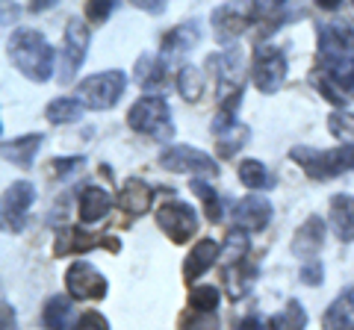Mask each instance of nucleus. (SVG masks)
Instances as JSON below:
<instances>
[{"instance_id": "f257e3e1", "label": "nucleus", "mask_w": 354, "mask_h": 330, "mask_svg": "<svg viewBox=\"0 0 354 330\" xmlns=\"http://www.w3.org/2000/svg\"><path fill=\"white\" fill-rule=\"evenodd\" d=\"M9 59L15 62V68L27 77L32 83H48L53 77V53L50 41L41 36L39 30H30V27H21L12 32L9 39Z\"/></svg>"}, {"instance_id": "f03ea898", "label": "nucleus", "mask_w": 354, "mask_h": 330, "mask_svg": "<svg viewBox=\"0 0 354 330\" xmlns=\"http://www.w3.org/2000/svg\"><path fill=\"white\" fill-rule=\"evenodd\" d=\"M290 159L301 165L307 177L330 180V177H339V174L354 168V145H339V148H330V151H316V148H307V145H295L290 151Z\"/></svg>"}, {"instance_id": "7ed1b4c3", "label": "nucleus", "mask_w": 354, "mask_h": 330, "mask_svg": "<svg viewBox=\"0 0 354 330\" xmlns=\"http://www.w3.org/2000/svg\"><path fill=\"white\" fill-rule=\"evenodd\" d=\"M127 124L142 136L151 139H171L174 136V124H171V109L169 101L160 95H145L130 106L127 113Z\"/></svg>"}, {"instance_id": "20e7f679", "label": "nucleus", "mask_w": 354, "mask_h": 330, "mask_svg": "<svg viewBox=\"0 0 354 330\" xmlns=\"http://www.w3.org/2000/svg\"><path fill=\"white\" fill-rule=\"evenodd\" d=\"M127 89V74L124 71H101V74H92L86 77V80L77 86V101H80L86 109H95V113H101V109H113L118 104V97L124 95Z\"/></svg>"}, {"instance_id": "39448f33", "label": "nucleus", "mask_w": 354, "mask_h": 330, "mask_svg": "<svg viewBox=\"0 0 354 330\" xmlns=\"http://www.w3.org/2000/svg\"><path fill=\"white\" fill-rule=\"evenodd\" d=\"M286 80V53L274 45H263L254 53L251 62V83L257 86V92L274 95Z\"/></svg>"}, {"instance_id": "423d86ee", "label": "nucleus", "mask_w": 354, "mask_h": 330, "mask_svg": "<svg viewBox=\"0 0 354 330\" xmlns=\"http://www.w3.org/2000/svg\"><path fill=\"white\" fill-rule=\"evenodd\" d=\"M88 27L83 18H71L68 27H65V41L59 50V83H71L74 74L83 68L86 62V50H88Z\"/></svg>"}, {"instance_id": "0eeeda50", "label": "nucleus", "mask_w": 354, "mask_h": 330, "mask_svg": "<svg viewBox=\"0 0 354 330\" xmlns=\"http://www.w3.org/2000/svg\"><path fill=\"white\" fill-rule=\"evenodd\" d=\"M160 168L174 174H201V177H216L218 165L209 153L198 151L192 145H171L160 153Z\"/></svg>"}, {"instance_id": "6e6552de", "label": "nucleus", "mask_w": 354, "mask_h": 330, "mask_svg": "<svg viewBox=\"0 0 354 330\" xmlns=\"http://www.w3.org/2000/svg\"><path fill=\"white\" fill-rule=\"evenodd\" d=\"M153 215H157L160 230L171 242H177V245L195 239V233H198V213L186 201H165Z\"/></svg>"}, {"instance_id": "1a4fd4ad", "label": "nucleus", "mask_w": 354, "mask_h": 330, "mask_svg": "<svg viewBox=\"0 0 354 330\" xmlns=\"http://www.w3.org/2000/svg\"><path fill=\"white\" fill-rule=\"evenodd\" d=\"M65 286H68V295L74 301H101L106 298L109 283L101 271H97L92 262H71L68 271H65Z\"/></svg>"}, {"instance_id": "9d476101", "label": "nucleus", "mask_w": 354, "mask_h": 330, "mask_svg": "<svg viewBox=\"0 0 354 330\" xmlns=\"http://www.w3.org/2000/svg\"><path fill=\"white\" fill-rule=\"evenodd\" d=\"M209 68H218V97L221 104L239 101V89H242V71H245V59H242L239 48H230L218 57H209Z\"/></svg>"}, {"instance_id": "9b49d317", "label": "nucleus", "mask_w": 354, "mask_h": 330, "mask_svg": "<svg viewBox=\"0 0 354 330\" xmlns=\"http://www.w3.org/2000/svg\"><path fill=\"white\" fill-rule=\"evenodd\" d=\"M319 59H342V57H354V27L348 21H325L319 24Z\"/></svg>"}, {"instance_id": "f8f14e48", "label": "nucleus", "mask_w": 354, "mask_h": 330, "mask_svg": "<svg viewBox=\"0 0 354 330\" xmlns=\"http://www.w3.org/2000/svg\"><path fill=\"white\" fill-rule=\"evenodd\" d=\"M36 201V186L27 180H15L3 195V224L12 233H21L27 224V213Z\"/></svg>"}, {"instance_id": "ddd939ff", "label": "nucleus", "mask_w": 354, "mask_h": 330, "mask_svg": "<svg viewBox=\"0 0 354 330\" xmlns=\"http://www.w3.org/2000/svg\"><path fill=\"white\" fill-rule=\"evenodd\" d=\"M234 224L245 233H257V230H266L272 222V201L263 195H245L242 201H236L234 206Z\"/></svg>"}, {"instance_id": "4468645a", "label": "nucleus", "mask_w": 354, "mask_h": 330, "mask_svg": "<svg viewBox=\"0 0 354 330\" xmlns=\"http://www.w3.org/2000/svg\"><path fill=\"white\" fill-rule=\"evenodd\" d=\"M251 24V6L242 9V6H218L213 9V32L221 45H230L236 41L245 27Z\"/></svg>"}, {"instance_id": "2eb2a0df", "label": "nucleus", "mask_w": 354, "mask_h": 330, "mask_svg": "<svg viewBox=\"0 0 354 330\" xmlns=\"http://www.w3.org/2000/svg\"><path fill=\"white\" fill-rule=\"evenodd\" d=\"M325 245V222L319 215H310L307 222L295 230L292 236V254L295 257H304V260H313L319 251Z\"/></svg>"}, {"instance_id": "dca6fc26", "label": "nucleus", "mask_w": 354, "mask_h": 330, "mask_svg": "<svg viewBox=\"0 0 354 330\" xmlns=\"http://www.w3.org/2000/svg\"><path fill=\"white\" fill-rule=\"evenodd\" d=\"M218 254H221V245L216 239H201L198 245L189 251V257L183 260V278L186 283H195L201 274H207L213 269V262H218Z\"/></svg>"}, {"instance_id": "f3484780", "label": "nucleus", "mask_w": 354, "mask_h": 330, "mask_svg": "<svg viewBox=\"0 0 354 330\" xmlns=\"http://www.w3.org/2000/svg\"><path fill=\"white\" fill-rule=\"evenodd\" d=\"M328 222H330V230H334V236L342 242V245H351L354 242V197L351 195L330 197Z\"/></svg>"}, {"instance_id": "a211bd4d", "label": "nucleus", "mask_w": 354, "mask_h": 330, "mask_svg": "<svg viewBox=\"0 0 354 330\" xmlns=\"http://www.w3.org/2000/svg\"><path fill=\"white\" fill-rule=\"evenodd\" d=\"M153 204V189L139 180V177H130L124 186H121V195H118V206L124 210L127 215H145Z\"/></svg>"}, {"instance_id": "6ab92c4d", "label": "nucleus", "mask_w": 354, "mask_h": 330, "mask_svg": "<svg viewBox=\"0 0 354 330\" xmlns=\"http://www.w3.org/2000/svg\"><path fill=\"white\" fill-rule=\"evenodd\" d=\"M113 210V197L101 186H86L80 192V222L83 224H97L106 213Z\"/></svg>"}, {"instance_id": "aec40b11", "label": "nucleus", "mask_w": 354, "mask_h": 330, "mask_svg": "<svg viewBox=\"0 0 354 330\" xmlns=\"http://www.w3.org/2000/svg\"><path fill=\"white\" fill-rule=\"evenodd\" d=\"M44 136L41 133H27V136H18L12 142H6L3 145V159L18 165V168H30L32 162H36V153L41 148Z\"/></svg>"}, {"instance_id": "412c9836", "label": "nucleus", "mask_w": 354, "mask_h": 330, "mask_svg": "<svg viewBox=\"0 0 354 330\" xmlns=\"http://www.w3.org/2000/svg\"><path fill=\"white\" fill-rule=\"evenodd\" d=\"M198 41H201V27L195 21H186V24L174 27L171 32H165L162 39V57H174V53H189Z\"/></svg>"}, {"instance_id": "4be33fe9", "label": "nucleus", "mask_w": 354, "mask_h": 330, "mask_svg": "<svg viewBox=\"0 0 354 330\" xmlns=\"http://www.w3.org/2000/svg\"><path fill=\"white\" fill-rule=\"evenodd\" d=\"M322 74L348 97V101H354V57L322 59Z\"/></svg>"}, {"instance_id": "5701e85b", "label": "nucleus", "mask_w": 354, "mask_h": 330, "mask_svg": "<svg viewBox=\"0 0 354 330\" xmlns=\"http://www.w3.org/2000/svg\"><path fill=\"white\" fill-rule=\"evenodd\" d=\"M97 236H88L83 227H65L62 233L57 236V245H53V254L65 257V254H74V251H92L97 242Z\"/></svg>"}, {"instance_id": "b1692460", "label": "nucleus", "mask_w": 354, "mask_h": 330, "mask_svg": "<svg viewBox=\"0 0 354 330\" xmlns=\"http://www.w3.org/2000/svg\"><path fill=\"white\" fill-rule=\"evenodd\" d=\"M71 298L65 295H53V298L44 304V313H41V322L48 330H68L71 324Z\"/></svg>"}, {"instance_id": "393cba45", "label": "nucleus", "mask_w": 354, "mask_h": 330, "mask_svg": "<svg viewBox=\"0 0 354 330\" xmlns=\"http://www.w3.org/2000/svg\"><path fill=\"white\" fill-rule=\"evenodd\" d=\"M83 104L77 101V97H53L44 109V115H48L50 124H71V121H80L83 118Z\"/></svg>"}, {"instance_id": "a878e982", "label": "nucleus", "mask_w": 354, "mask_h": 330, "mask_svg": "<svg viewBox=\"0 0 354 330\" xmlns=\"http://www.w3.org/2000/svg\"><path fill=\"white\" fill-rule=\"evenodd\" d=\"M239 180H242V186H248V189H254V192L272 189V183H274V177L269 174V168H266L260 159H245V162H239Z\"/></svg>"}, {"instance_id": "bb28decb", "label": "nucleus", "mask_w": 354, "mask_h": 330, "mask_svg": "<svg viewBox=\"0 0 354 330\" xmlns=\"http://www.w3.org/2000/svg\"><path fill=\"white\" fill-rule=\"evenodd\" d=\"M177 92L186 104H195L198 97L204 92V74L201 68H195V65H183L180 71H177Z\"/></svg>"}, {"instance_id": "cd10ccee", "label": "nucleus", "mask_w": 354, "mask_h": 330, "mask_svg": "<svg viewBox=\"0 0 354 330\" xmlns=\"http://www.w3.org/2000/svg\"><path fill=\"white\" fill-rule=\"evenodd\" d=\"M248 248H251L248 233H245V230H239V227H234V230L227 233L225 245H221V257H225V266L230 269V266H239V262H245Z\"/></svg>"}, {"instance_id": "c85d7f7f", "label": "nucleus", "mask_w": 354, "mask_h": 330, "mask_svg": "<svg viewBox=\"0 0 354 330\" xmlns=\"http://www.w3.org/2000/svg\"><path fill=\"white\" fill-rule=\"evenodd\" d=\"M136 83L142 86V89H153V86L162 83V74H165V62L160 57H151V53H145V57H139L136 62Z\"/></svg>"}, {"instance_id": "c756f323", "label": "nucleus", "mask_w": 354, "mask_h": 330, "mask_svg": "<svg viewBox=\"0 0 354 330\" xmlns=\"http://www.w3.org/2000/svg\"><path fill=\"white\" fill-rule=\"evenodd\" d=\"M248 139H251V130L245 124H234V127H227L225 133H218V153L225 159H230L234 153L242 151V145H248Z\"/></svg>"}, {"instance_id": "7c9ffc66", "label": "nucleus", "mask_w": 354, "mask_h": 330, "mask_svg": "<svg viewBox=\"0 0 354 330\" xmlns=\"http://www.w3.org/2000/svg\"><path fill=\"white\" fill-rule=\"evenodd\" d=\"M192 192L204 201V215L209 218V222H221V197H218V192L213 189V186H209L207 180H201V177H192Z\"/></svg>"}, {"instance_id": "2f4dec72", "label": "nucleus", "mask_w": 354, "mask_h": 330, "mask_svg": "<svg viewBox=\"0 0 354 330\" xmlns=\"http://www.w3.org/2000/svg\"><path fill=\"white\" fill-rule=\"evenodd\" d=\"M328 130L342 145H354V115L348 109H334V113L328 115Z\"/></svg>"}, {"instance_id": "473e14b6", "label": "nucleus", "mask_w": 354, "mask_h": 330, "mask_svg": "<svg viewBox=\"0 0 354 330\" xmlns=\"http://www.w3.org/2000/svg\"><path fill=\"white\" fill-rule=\"evenodd\" d=\"M251 278H254V271H248V262L225 269V283H227L230 298H242V295L251 289Z\"/></svg>"}, {"instance_id": "72a5a7b5", "label": "nucleus", "mask_w": 354, "mask_h": 330, "mask_svg": "<svg viewBox=\"0 0 354 330\" xmlns=\"http://www.w3.org/2000/svg\"><path fill=\"white\" fill-rule=\"evenodd\" d=\"M218 301H221V292L216 286H195L189 292V307L195 313H216Z\"/></svg>"}, {"instance_id": "f704fd0d", "label": "nucleus", "mask_w": 354, "mask_h": 330, "mask_svg": "<svg viewBox=\"0 0 354 330\" xmlns=\"http://www.w3.org/2000/svg\"><path fill=\"white\" fill-rule=\"evenodd\" d=\"M322 330H354V318L346 307H342L339 298L328 307V313L322 318Z\"/></svg>"}, {"instance_id": "c9c22d12", "label": "nucleus", "mask_w": 354, "mask_h": 330, "mask_svg": "<svg viewBox=\"0 0 354 330\" xmlns=\"http://www.w3.org/2000/svg\"><path fill=\"white\" fill-rule=\"evenodd\" d=\"M274 324H278V330H304L307 327V313L304 307L298 301H290L286 304V310L274 318Z\"/></svg>"}, {"instance_id": "e433bc0d", "label": "nucleus", "mask_w": 354, "mask_h": 330, "mask_svg": "<svg viewBox=\"0 0 354 330\" xmlns=\"http://www.w3.org/2000/svg\"><path fill=\"white\" fill-rule=\"evenodd\" d=\"M313 86H316V89H319V92H322V97H325V101H330V104H334L337 109H346V104H348V97H346V95H342V92L337 89V86H334V83H330V80H328V77H325L322 71H316V77H313Z\"/></svg>"}, {"instance_id": "4c0bfd02", "label": "nucleus", "mask_w": 354, "mask_h": 330, "mask_svg": "<svg viewBox=\"0 0 354 330\" xmlns=\"http://www.w3.org/2000/svg\"><path fill=\"white\" fill-rule=\"evenodd\" d=\"M298 280H301L304 286H319L325 280V269L319 260H307L301 269H298Z\"/></svg>"}, {"instance_id": "58836bf2", "label": "nucleus", "mask_w": 354, "mask_h": 330, "mask_svg": "<svg viewBox=\"0 0 354 330\" xmlns=\"http://www.w3.org/2000/svg\"><path fill=\"white\" fill-rule=\"evenodd\" d=\"M183 330H221L216 313H192L183 322Z\"/></svg>"}, {"instance_id": "ea45409f", "label": "nucleus", "mask_w": 354, "mask_h": 330, "mask_svg": "<svg viewBox=\"0 0 354 330\" xmlns=\"http://www.w3.org/2000/svg\"><path fill=\"white\" fill-rule=\"evenodd\" d=\"M74 330H109V322H106L101 313L88 310V313H83L80 318H77V327Z\"/></svg>"}, {"instance_id": "a19ab883", "label": "nucleus", "mask_w": 354, "mask_h": 330, "mask_svg": "<svg viewBox=\"0 0 354 330\" xmlns=\"http://www.w3.org/2000/svg\"><path fill=\"white\" fill-rule=\"evenodd\" d=\"M113 9H115V3H104V0H92V3L86 6V18L88 21H95V24H101V21H106L109 15H113Z\"/></svg>"}, {"instance_id": "79ce46f5", "label": "nucleus", "mask_w": 354, "mask_h": 330, "mask_svg": "<svg viewBox=\"0 0 354 330\" xmlns=\"http://www.w3.org/2000/svg\"><path fill=\"white\" fill-rule=\"evenodd\" d=\"M77 168H83V157H65V159H53V171L59 177H71L77 174Z\"/></svg>"}, {"instance_id": "37998d69", "label": "nucleus", "mask_w": 354, "mask_h": 330, "mask_svg": "<svg viewBox=\"0 0 354 330\" xmlns=\"http://www.w3.org/2000/svg\"><path fill=\"white\" fill-rule=\"evenodd\" d=\"M236 330H278V324H274V318L266 322L263 316H248V318H242V324Z\"/></svg>"}, {"instance_id": "c03bdc74", "label": "nucleus", "mask_w": 354, "mask_h": 330, "mask_svg": "<svg viewBox=\"0 0 354 330\" xmlns=\"http://www.w3.org/2000/svg\"><path fill=\"white\" fill-rule=\"evenodd\" d=\"M3 330H18L15 327V313H12L9 304H3Z\"/></svg>"}, {"instance_id": "a18cd8bd", "label": "nucleus", "mask_w": 354, "mask_h": 330, "mask_svg": "<svg viewBox=\"0 0 354 330\" xmlns=\"http://www.w3.org/2000/svg\"><path fill=\"white\" fill-rule=\"evenodd\" d=\"M136 6L145 9V12H153V15H162V12H165V3H148V0H139Z\"/></svg>"}, {"instance_id": "49530a36", "label": "nucleus", "mask_w": 354, "mask_h": 330, "mask_svg": "<svg viewBox=\"0 0 354 330\" xmlns=\"http://www.w3.org/2000/svg\"><path fill=\"white\" fill-rule=\"evenodd\" d=\"M339 301H342V307H346V310L354 316V286H351L348 292H342V298H339Z\"/></svg>"}, {"instance_id": "de8ad7c7", "label": "nucleus", "mask_w": 354, "mask_h": 330, "mask_svg": "<svg viewBox=\"0 0 354 330\" xmlns=\"http://www.w3.org/2000/svg\"><path fill=\"white\" fill-rule=\"evenodd\" d=\"M319 6H322V9H337L339 3H337V0H322V3H319Z\"/></svg>"}]
</instances>
